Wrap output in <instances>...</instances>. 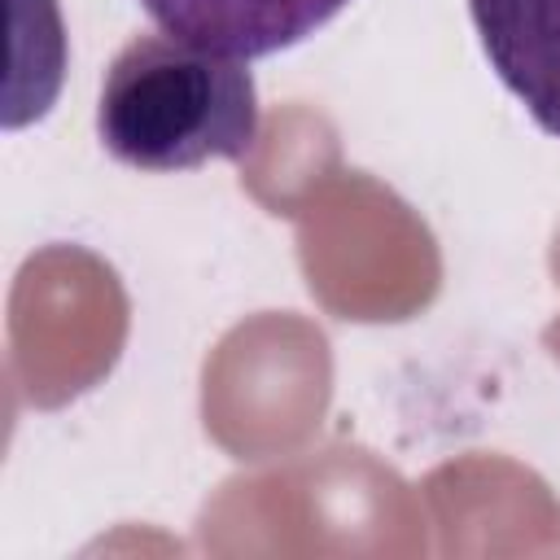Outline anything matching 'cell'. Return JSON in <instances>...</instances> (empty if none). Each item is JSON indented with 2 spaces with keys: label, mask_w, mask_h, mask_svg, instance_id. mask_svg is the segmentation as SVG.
Masks as SVG:
<instances>
[{
  "label": "cell",
  "mask_w": 560,
  "mask_h": 560,
  "mask_svg": "<svg viewBox=\"0 0 560 560\" xmlns=\"http://www.w3.org/2000/svg\"><path fill=\"white\" fill-rule=\"evenodd\" d=\"M96 136L114 162L153 175L241 162L258 140L254 74L236 57L140 35L105 70Z\"/></svg>",
  "instance_id": "obj_1"
},
{
  "label": "cell",
  "mask_w": 560,
  "mask_h": 560,
  "mask_svg": "<svg viewBox=\"0 0 560 560\" xmlns=\"http://www.w3.org/2000/svg\"><path fill=\"white\" fill-rule=\"evenodd\" d=\"M140 4L162 26V35L236 61H254L311 39L350 0H140Z\"/></svg>",
  "instance_id": "obj_2"
},
{
  "label": "cell",
  "mask_w": 560,
  "mask_h": 560,
  "mask_svg": "<svg viewBox=\"0 0 560 560\" xmlns=\"http://www.w3.org/2000/svg\"><path fill=\"white\" fill-rule=\"evenodd\" d=\"M468 13L499 83L560 136V0H468Z\"/></svg>",
  "instance_id": "obj_3"
}]
</instances>
